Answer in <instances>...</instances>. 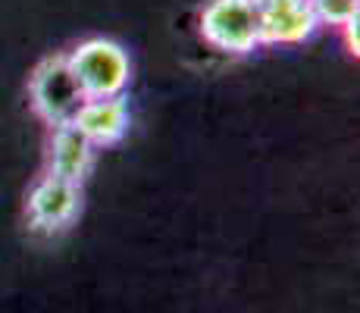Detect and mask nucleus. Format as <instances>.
Instances as JSON below:
<instances>
[{
    "instance_id": "obj_9",
    "label": "nucleus",
    "mask_w": 360,
    "mask_h": 313,
    "mask_svg": "<svg viewBox=\"0 0 360 313\" xmlns=\"http://www.w3.org/2000/svg\"><path fill=\"white\" fill-rule=\"evenodd\" d=\"M342 32H345V44H348V51L357 57V47H360V44H357V19L345 23V25H342Z\"/></svg>"
},
{
    "instance_id": "obj_8",
    "label": "nucleus",
    "mask_w": 360,
    "mask_h": 313,
    "mask_svg": "<svg viewBox=\"0 0 360 313\" xmlns=\"http://www.w3.org/2000/svg\"><path fill=\"white\" fill-rule=\"evenodd\" d=\"M310 6H314V16L320 25H335V29H342L345 23L357 19L360 0H310Z\"/></svg>"
},
{
    "instance_id": "obj_7",
    "label": "nucleus",
    "mask_w": 360,
    "mask_h": 313,
    "mask_svg": "<svg viewBox=\"0 0 360 313\" xmlns=\"http://www.w3.org/2000/svg\"><path fill=\"white\" fill-rule=\"evenodd\" d=\"M47 166H51V176H60V179H69V182L82 185V179H85L94 166V144L82 135V129L75 122L53 125Z\"/></svg>"
},
{
    "instance_id": "obj_1",
    "label": "nucleus",
    "mask_w": 360,
    "mask_h": 313,
    "mask_svg": "<svg viewBox=\"0 0 360 313\" xmlns=\"http://www.w3.org/2000/svg\"><path fill=\"white\" fill-rule=\"evenodd\" d=\"M69 66H72L85 97H122L131 79L129 53L107 38L82 41L69 53Z\"/></svg>"
},
{
    "instance_id": "obj_5",
    "label": "nucleus",
    "mask_w": 360,
    "mask_h": 313,
    "mask_svg": "<svg viewBox=\"0 0 360 313\" xmlns=\"http://www.w3.org/2000/svg\"><path fill=\"white\" fill-rule=\"evenodd\" d=\"M316 29L310 0H260V44H301Z\"/></svg>"
},
{
    "instance_id": "obj_2",
    "label": "nucleus",
    "mask_w": 360,
    "mask_h": 313,
    "mask_svg": "<svg viewBox=\"0 0 360 313\" xmlns=\"http://www.w3.org/2000/svg\"><path fill=\"white\" fill-rule=\"evenodd\" d=\"M29 97L32 110L41 116L47 125H66L75 120L79 107L88 101L82 91L79 79H75L69 57H47L38 63L29 82Z\"/></svg>"
},
{
    "instance_id": "obj_10",
    "label": "nucleus",
    "mask_w": 360,
    "mask_h": 313,
    "mask_svg": "<svg viewBox=\"0 0 360 313\" xmlns=\"http://www.w3.org/2000/svg\"><path fill=\"white\" fill-rule=\"evenodd\" d=\"M257 4H260V0H257Z\"/></svg>"
},
{
    "instance_id": "obj_4",
    "label": "nucleus",
    "mask_w": 360,
    "mask_h": 313,
    "mask_svg": "<svg viewBox=\"0 0 360 313\" xmlns=\"http://www.w3.org/2000/svg\"><path fill=\"white\" fill-rule=\"evenodd\" d=\"M25 210H29V222L34 232H63V229L72 226V219L82 210V185L47 172L29 191V207Z\"/></svg>"
},
{
    "instance_id": "obj_3",
    "label": "nucleus",
    "mask_w": 360,
    "mask_h": 313,
    "mask_svg": "<svg viewBox=\"0 0 360 313\" xmlns=\"http://www.w3.org/2000/svg\"><path fill=\"white\" fill-rule=\"evenodd\" d=\"M200 34L223 53H251L260 44L257 0H210L200 13Z\"/></svg>"
},
{
    "instance_id": "obj_6",
    "label": "nucleus",
    "mask_w": 360,
    "mask_h": 313,
    "mask_svg": "<svg viewBox=\"0 0 360 313\" xmlns=\"http://www.w3.org/2000/svg\"><path fill=\"white\" fill-rule=\"evenodd\" d=\"M72 122L94 148H107L129 132V107L122 97H88Z\"/></svg>"
}]
</instances>
